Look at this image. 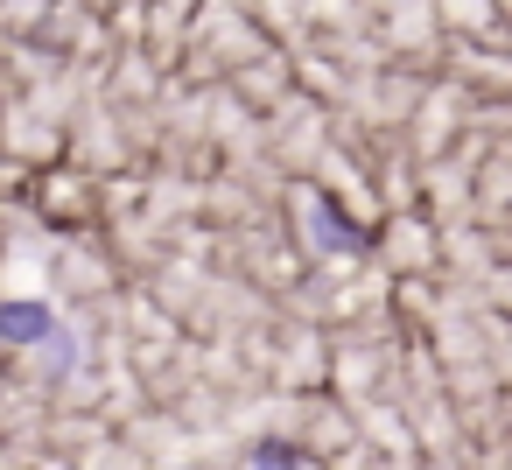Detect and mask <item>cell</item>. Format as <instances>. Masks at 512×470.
<instances>
[{
  "mask_svg": "<svg viewBox=\"0 0 512 470\" xmlns=\"http://www.w3.org/2000/svg\"><path fill=\"white\" fill-rule=\"evenodd\" d=\"M57 330V316L43 302H0V344H43Z\"/></svg>",
  "mask_w": 512,
  "mask_h": 470,
  "instance_id": "obj_1",
  "label": "cell"
},
{
  "mask_svg": "<svg viewBox=\"0 0 512 470\" xmlns=\"http://www.w3.org/2000/svg\"><path fill=\"white\" fill-rule=\"evenodd\" d=\"M309 232H316V246H323V253H358V246H365V232H358L351 218H337L323 197L309 204Z\"/></svg>",
  "mask_w": 512,
  "mask_h": 470,
  "instance_id": "obj_2",
  "label": "cell"
},
{
  "mask_svg": "<svg viewBox=\"0 0 512 470\" xmlns=\"http://www.w3.org/2000/svg\"><path fill=\"white\" fill-rule=\"evenodd\" d=\"M253 456H260V470H295V449H281V442H260Z\"/></svg>",
  "mask_w": 512,
  "mask_h": 470,
  "instance_id": "obj_4",
  "label": "cell"
},
{
  "mask_svg": "<svg viewBox=\"0 0 512 470\" xmlns=\"http://www.w3.org/2000/svg\"><path fill=\"white\" fill-rule=\"evenodd\" d=\"M43 344H50V372H71V351H78V344H71V330H50Z\"/></svg>",
  "mask_w": 512,
  "mask_h": 470,
  "instance_id": "obj_3",
  "label": "cell"
}]
</instances>
